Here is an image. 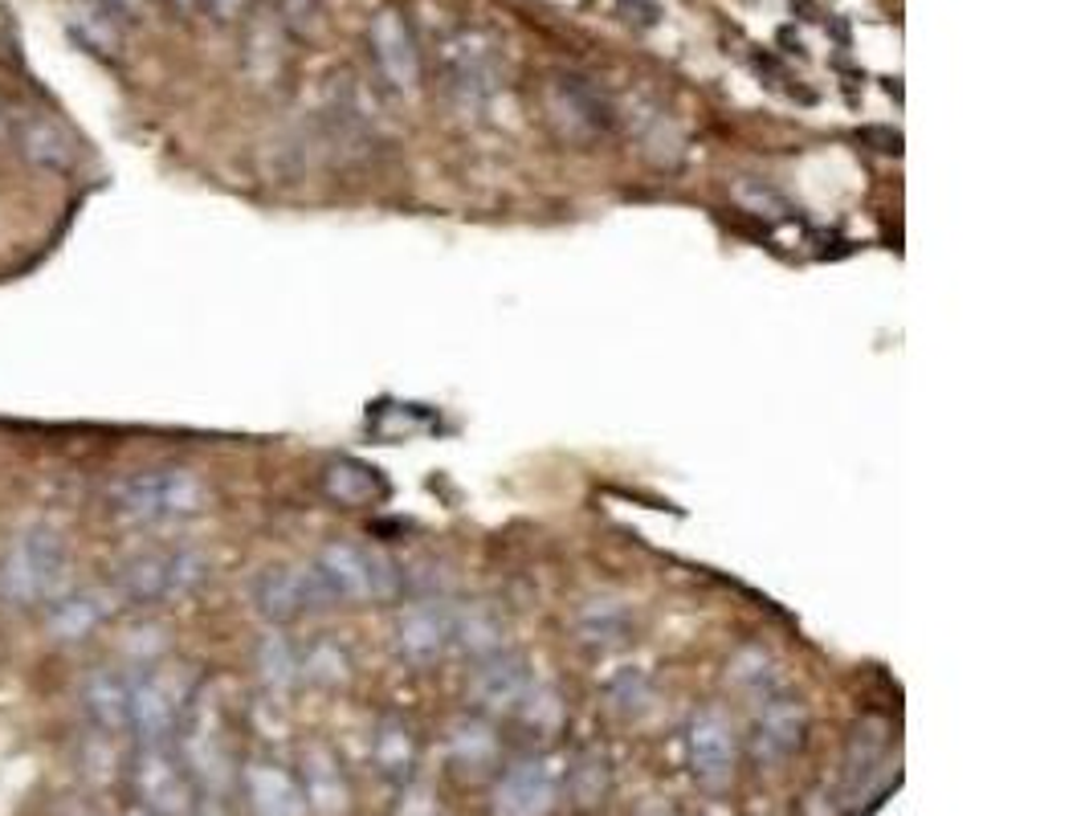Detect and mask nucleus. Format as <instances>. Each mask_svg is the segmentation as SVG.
Here are the masks:
<instances>
[{
	"label": "nucleus",
	"mask_w": 1089,
	"mask_h": 816,
	"mask_svg": "<svg viewBox=\"0 0 1089 816\" xmlns=\"http://www.w3.org/2000/svg\"><path fill=\"white\" fill-rule=\"evenodd\" d=\"M204 507H208V486L188 466L139 470L111 486V510L131 527H172V523L197 519Z\"/></svg>",
	"instance_id": "1"
},
{
	"label": "nucleus",
	"mask_w": 1089,
	"mask_h": 816,
	"mask_svg": "<svg viewBox=\"0 0 1089 816\" xmlns=\"http://www.w3.org/2000/svg\"><path fill=\"white\" fill-rule=\"evenodd\" d=\"M69 547L53 527L17 531L0 556V596L13 609H46L53 596L66 592Z\"/></svg>",
	"instance_id": "2"
},
{
	"label": "nucleus",
	"mask_w": 1089,
	"mask_h": 816,
	"mask_svg": "<svg viewBox=\"0 0 1089 816\" xmlns=\"http://www.w3.org/2000/svg\"><path fill=\"white\" fill-rule=\"evenodd\" d=\"M208 579V560L197 547H148L131 560H123L115 576V600L131 604V609H151V604H168V600H185Z\"/></svg>",
	"instance_id": "3"
},
{
	"label": "nucleus",
	"mask_w": 1089,
	"mask_h": 816,
	"mask_svg": "<svg viewBox=\"0 0 1089 816\" xmlns=\"http://www.w3.org/2000/svg\"><path fill=\"white\" fill-rule=\"evenodd\" d=\"M315 572H319L322 588L331 596V604H384L392 596L404 592L401 563H392L384 551L364 544H327L315 556Z\"/></svg>",
	"instance_id": "4"
},
{
	"label": "nucleus",
	"mask_w": 1089,
	"mask_h": 816,
	"mask_svg": "<svg viewBox=\"0 0 1089 816\" xmlns=\"http://www.w3.org/2000/svg\"><path fill=\"white\" fill-rule=\"evenodd\" d=\"M543 119L571 148H587L617 123V106L584 74H552L543 82Z\"/></svg>",
	"instance_id": "5"
},
{
	"label": "nucleus",
	"mask_w": 1089,
	"mask_h": 816,
	"mask_svg": "<svg viewBox=\"0 0 1089 816\" xmlns=\"http://www.w3.org/2000/svg\"><path fill=\"white\" fill-rule=\"evenodd\" d=\"M441 74H445V94L461 111H482L503 86V50L482 29H461L441 50Z\"/></svg>",
	"instance_id": "6"
},
{
	"label": "nucleus",
	"mask_w": 1089,
	"mask_h": 816,
	"mask_svg": "<svg viewBox=\"0 0 1089 816\" xmlns=\"http://www.w3.org/2000/svg\"><path fill=\"white\" fill-rule=\"evenodd\" d=\"M250 600L257 616H266L269 625H286V621H299L311 612L335 609L315 563H278V568L257 572L250 584Z\"/></svg>",
	"instance_id": "7"
},
{
	"label": "nucleus",
	"mask_w": 1089,
	"mask_h": 816,
	"mask_svg": "<svg viewBox=\"0 0 1089 816\" xmlns=\"http://www.w3.org/2000/svg\"><path fill=\"white\" fill-rule=\"evenodd\" d=\"M185 690L176 686L172 674L160 670H143L131 678V714H127V731H135L139 748H160L172 743V735L185 718Z\"/></svg>",
	"instance_id": "8"
},
{
	"label": "nucleus",
	"mask_w": 1089,
	"mask_h": 816,
	"mask_svg": "<svg viewBox=\"0 0 1089 816\" xmlns=\"http://www.w3.org/2000/svg\"><path fill=\"white\" fill-rule=\"evenodd\" d=\"M135 788L143 800L148 816H192L197 800H192V780H188L185 764L172 755L168 743L160 748H139L135 760Z\"/></svg>",
	"instance_id": "9"
},
{
	"label": "nucleus",
	"mask_w": 1089,
	"mask_h": 816,
	"mask_svg": "<svg viewBox=\"0 0 1089 816\" xmlns=\"http://www.w3.org/2000/svg\"><path fill=\"white\" fill-rule=\"evenodd\" d=\"M453 646V604L445 596H425L413 600L396 616L392 629V649L408 665H433L445 649Z\"/></svg>",
	"instance_id": "10"
},
{
	"label": "nucleus",
	"mask_w": 1089,
	"mask_h": 816,
	"mask_svg": "<svg viewBox=\"0 0 1089 816\" xmlns=\"http://www.w3.org/2000/svg\"><path fill=\"white\" fill-rule=\"evenodd\" d=\"M738 735L722 706H706L689 723V772L706 788H722L735 772Z\"/></svg>",
	"instance_id": "11"
},
{
	"label": "nucleus",
	"mask_w": 1089,
	"mask_h": 816,
	"mask_svg": "<svg viewBox=\"0 0 1089 816\" xmlns=\"http://www.w3.org/2000/svg\"><path fill=\"white\" fill-rule=\"evenodd\" d=\"M368 46L376 53V66L384 74V82L401 94H417L420 90V50L417 37L408 29V21L396 9L376 13L368 25Z\"/></svg>",
	"instance_id": "12"
},
{
	"label": "nucleus",
	"mask_w": 1089,
	"mask_h": 816,
	"mask_svg": "<svg viewBox=\"0 0 1089 816\" xmlns=\"http://www.w3.org/2000/svg\"><path fill=\"white\" fill-rule=\"evenodd\" d=\"M9 139L21 148V155L41 171H53V176H69L78 168V148L74 139L66 136L62 123H53L50 115L41 111H17L9 115Z\"/></svg>",
	"instance_id": "13"
},
{
	"label": "nucleus",
	"mask_w": 1089,
	"mask_h": 816,
	"mask_svg": "<svg viewBox=\"0 0 1089 816\" xmlns=\"http://www.w3.org/2000/svg\"><path fill=\"white\" fill-rule=\"evenodd\" d=\"M805 727H808V714L796 698L768 694L763 702H759V714H755L751 755L763 767L784 764L792 751L805 743Z\"/></svg>",
	"instance_id": "14"
},
{
	"label": "nucleus",
	"mask_w": 1089,
	"mask_h": 816,
	"mask_svg": "<svg viewBox=\"0 0 1089 816\" xmlns=\"http://www.w3.org/2000/svg\"><path fill=\"white\" fill-rule=\"evenodd\" d=\"M531 665L522 662L519 653L510 649H498L490 658H478V670L470 678V694L473 702L490 714H510L522 706V698L531 694Z\"/></svg>",
	"instance_id": "15"
},
{
	"label": "nucleus",
	"mask_w": 1089,
	"mask_h": 816,
	"mask_svg": "<svg viewBox=\"0 0 1089 816\" xmlns=\"http://www.w3.org/2000/svg\"><path fill=\"white\" fill-rule=\"evenodd\" d=\"M555 788H559V776L552 760H522L494 788V816H547L555 804Z\"/></svg>",
	"instance_id": "16"
},
{
	"label": "nucleus",
	"mask_w": 1089,
	"mask_h": 816,
	"mask_svg": "<svg viewBox=\"0 0 1089 816\" xmlns=\"http://www.w3.org/2000/svg\"><path fill=\"white\" fill-rule=\"evenodd\" d=\"M111 612H115V592H106V588H69V592H58L46 604V633L62 646H74V641H86L94 629H102Z\"/></svg>",
	"instance_id": "17"
},
{
	"label": "nucleus",
	"mask_w": 1089,
	"mask_h": 816,
	"mask_svg": "<svg viewBox=\"0 0 1089 816\" xmlns=\"http://www.w3.org/2000/svg\"><path fill=\"white\" fill-rule=\"evenodd\" d=\"M617 119L629 123V136L637 139V152L654 164V168H673L682 160V127L670 111H661L649 99H633L629 106H617Z\"/></svg>",
	"instance_id": "18"
},
{
	"label": "nucleus",
	"mask_w": 1089,
	"mask_h": 816,
	"mask_svg": "<svg viewBox=\"0 0 1089 816\" xmlns=\"http://www.w3.org/2000/svg\"><path fill=\"white\" fill-rule=\"evenodd\" d=\"M180 751H185V764L192 780L208 783V788H220V780L229 776V755H225V739H220L217 727V711L201 702L192 706L188 714L185 739H180Z\"/></svg>",
	"instance_id": "19"
},
{
	"label": "nucleus",
	"mask_w": 1089,
	"mask_h": 816,
	"mask_svg": "<svg viewBox=\"0 0 1089 816\" xmlns=\"http://www.w3.org/2000/svg\"><path fill=\"white\" fill-rule=\"evenodd\" d=\"M83 706L102 735H123L127 714H131V678L118 670H106V665L90 670L83 681Z\"/></svg>",
	"instance_id": "20"
},
{
	"label": "nucleus",
	"mask_w": 1089,
	"mask_h": 816,
	"mask_svg": "<svg viewBox=\"0 0 1089 816\" xmlns=\"http://www.w3.org/2000/svg\"><path fill=\"white\" fill-rule=\"evenodd\" d=\"M245 800H250L253 816H302L306 813V800H302V788L282 767L274 764H250L245 767Z\"/></svg>",
	"instance_id": "21"
},
{
	"label": "nucleus",
	"mask_w": 1089,
	"mask_h": 816,
	"mask_svg": "<svg viewBox=\"0 0 1089 816\" xmlns=\"http://www.w3.org/2000/svg\"><path fill=\"white\" fill-rule=\"evenodd\" d=\"M302 800L319 816L347 813V780H343L335 755L327 748L302 751Z\"/></svg>",
	"instance_id": "22"
},
{
	"label": "nucleus",
	"mask_w": 1089,
	"mask_h": 816,
	"mask_svg": "<svg viewBox=\"0 0 1089 816\" xmlns=\"http://www.w3.org/2000/svg\"><path fill=\"white\" fill-rule=\"evenodd\" d=\"M633 629H637V616L617 596H592L575 612V633H580V641H587V646L600 649L624 646L633 637Z\"/></svg>",
	"instance_id": "23"
},
{
	"label": "nucleus",
	"mask_w": 1089,
	"mask_h": 816,
	"mask_svg": "<svg viewBox=\"0 0 1089 816\" xmlns=\"http://www.w3.org/2000/svg\"><path fill=\"white\" fill-rule=\"evenodd\" d=\"M886 760V723L865 718L857 723L853 739H849V755H845V800L853 804L870 792V780Z\"/></svg>",
	"instance_id": "24"
},
{
	"label": "nucleus",
	"mask_w": 1089,
	"mask_h": 816,
	"mask_svg": "<svg viewBox=\"0 0 1089 816\" xmlns=\"http://www.w3.org/2000/svg\"><path fill=\"white\" fill-rule=\"evenodd\" d=\"M322 490H327V498H335L339 507H371L384 498V477L368 461L339 458L322 470Z\"/></svg>",
	"instance_id": "25"
},
{
	"label": "nucleus",
	"mask_w": 1089,
	"mask_h": 816,
	"mask_svg": "<svg viewBox=\"0 0 1089 816\" xmlns=\"http://www.w3.org/2000/svg\"><path fill=\"white\" fill-rule=\"evenodd\" d=\"M506 637V621L503 612L478 600V604H466V609H453V646L470 658H490L503 649Z\"/></svg>",
	"instance_id": "26"
},
{
	"label": "nucleus",
	"mask_w": 1089,
	"mask_h": 816,
	"mask_svg": "<svg viewBox=\"0 0 1089 816\" xmlns=\"http://www.w3.org/2000/svg\"><path fill=\"white\" fill-rule=\"evenodd\" d=\"M449 755L466 776H482L498 760V739L482 718H457L449 731Z\"/></svg>",
	"instance_id": "27"
},
{
	"label": "nucleus",
	"mask_w": 1089,
	"mask_h": 816,
	"mask_svg": "<svg viewBox=\"0 0 1089 816\" xmlns=\"http://www.w3.org/2000/svg\"><path fill=\"white\" fill-rule=\"evenodd\" d=\"M726 686L738 690V694L755 698V702H763L768 694H775L780 674H775V662H771L768 649H759V646L738 649L735 658L726 662Z\"/></svg>",
	"instance_id": "28"
},
{
	"label": "nucleus",
	"mask_w": 1089,
	"mask_h": 816,
	"mask_svg": "<svg viewBox=\"0 0 1089 816\" xmlns=\"http://www.w3.org/2000/svg\"><path fill=\"white\" fill-rule=\"evenodd\" d=\"M371 760H376L380 776H388V780H404L413 772L417 743H413V731L404 727L401 718H384L376 727V735H371Z\"/></svg>",
	"instance_id": "29"
},
{
	"label": "nucleus",
	"mask_w": 1089,
	"mask_h": 816,
	"mask_svg": "<svg viewBox=\"0 0 1089 816\" xmlns=\"http://www.w3.org/2000/svg\"><path fill=\"white\" fill-rule=\"evenodd\" d=\"M257 678L269 690H286L302 678V649L286 633H266L257 646Z\"/></svg>",
	"instance_id": "30"
},
{
	"label": "nucleus",
	"mask_w": 1089,
	"mask_h": 816,
	"mask_svg": "<svg viewBox=\"0 0 1089 816\" xmlns=\"http://www.w3.org/2000/svg\"><path fill=\"white\" fill-rule=\"evenodd\" d=\"M69 34L90 53H118V25L106 4H74L69 9Z\"/></svg>",
	"instance_id": "31"
},
{
	"label": "nucleus",
	"mask_w": 1089,
	"mask_h": 816,
	"mask_svg": "<svg viewBox=\"0 0 1089 816\" xmlns=\"http://www.w3.org/2000/svg\"><path fill=\"white\" fill-rule=\"evenodd\" d=\"M347 670H352V662H347L343 646L327 641V637L302 649V678L315 681V686H339V681H347Z\"/></svg>",
	"instance_id": "32"
},
{
	"label": "nucleus",
	"mask_w": 1089,
	"mask_h": 816,
	"mask_svg": "<svg viewBox=\"0 0 1089 816\" xmlns=\"http://www.w3.org/2000/svg\"><path fill=\"white\" fill-rule=\"evenodd\" d=\"M571 796L580 800V804H596L604 796V788H608V772H604V760L600 755H580L575 767H571Z\"/></svg>",
	"instance_id": "33"
},
{
	"label": "nucleus",
	"mask_w": 1089,
	"mask_h": 816,
	"mask_svg": "<svg viewBox=\"0 0 1089 816\" xmlns=\"http://www.w3.org/2000/svg\"><path fill=\"white\" fill-rule=\"evenodd\" d=\"M522 718L531 723V727H539V731H555L559 727V718H564V706H559V698L552 694V690H535L531 686V694L522 698Z\"/></svg>",
	"instance_id": "34"
},
{
	"label": "nucleus",
	"mask_w": 1089,
	"mask_h": 816,
	"mask_svg": "<svg viewBox=\"0 0 1089 816\" xmlns=\"http://www.w3.org/2000/svg\"><path fill=\"white\" fill-rule=\"evenodd\" d=\"M396 816H445V813L436 808V800L429 796V792H408V796L401 800V813Z\"/></svg>",
	"instance_id": "35"
},
{
	"label": "nucleus",
	"mask_w": 1089,
	"mask_h": 816,
	"mask_svg": "<svg viewBox=\"0 0 1089 816\" xmlns=\"http://www.w3.org/2000/svg\"><path fill=\"white\" fill-rule=\"evenodd\" d=\"M282 13H286V21L290 25H306L311 21V13H315V0H282Z\"/></svg>",
	"instance_id": "36"
},
{
	"label": "nucleus",
	"mask_w": 1089,
	"mask_h": 816,
	"mask_svg": "<svg viewBox=\"0 0 1089 816\" xmlns=\"http://www.w3.org/2000/svg\"><path fill=\"white\" fill-rule=\"evenodd\" d=\"M111 13H123V17H139L143 13V0H102Z\"/></svg>",
	"instance_id": "37"
},
{
	"label": "nucleus",
	"mask_w": 1089,
	"mask_h": 816,
	"mask_svg": "<svg viewBox=\"0 0 1089 816\" xmlns=\"http://www.w3.org/2000/svg\"><path fill=\"white\" fill-rule=\"evenodd\" d=\"M208 4H213V13H217L220 21H233L237 13H241V4H245V0H208Z\"/></svg>",
	"instance_id": "38"
},
{
	"label": "nucleus",
	"mask_w": 1089,
	"mask_h": 816,
	"mask_svg": "<svg viewBox=\"0 0 1089 816\" xmlns=\"http://www.w3.org/2000/svg\"><path fill=\"white\" fill-rule=\"evenodd\" d=\"M0 139H9V115L0 111Z\"/></svg>",
	"instance_id": "39"
},
{
	"label": "nucleus",
	"mask_w": 1089,
	"mask_h": 816,
	"mask_svg": "<svg viewBox=\"0 0 1089 816\" xmlns=\"http://www.w3.org/2000/svg\"><path fill=\"white\" fill-rule=\"evenodd\" d=\"M176 4H180V9H192V4H197V0H176Z\"/></svg>",
	"instance_id": "40"
},
{
	"label": "nucleus",
	"mask_w": 1089,
	"mask_h": 816,
	"mask_svg": "<svg viewBox=\"0 0 1089 816\" xmlns=\"http://www.w3.org/2000/svg\"><path fill=\"white\" fill-rule=\"evenodd\" d=\"M127 816H148V813H143V808H135V813H127Z\"/></svg>",
	"instance_id": "41"
}]
</instances>
